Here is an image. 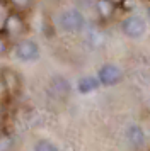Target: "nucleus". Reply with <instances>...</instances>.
Wrapping results in <instances>:
<instances>
[{
    "label": "nucleus",
    "instance_id": "obj_12",
    "mask_svg": "<svg viewBox=\"0 0 150 151\" xmlns=\"http://www.w3.org/2000/svg\"><path fill=\"white\" fill-rule=\"evenodd\" d=\"M14 148V137L10 134H0V151H10Z\"/></svg>",
    "mask_w": 150,
    "mask_h": 151
},
{
    "label": "nucleus",
    "instance_id": "obj_7",
    "mask_svg": "<svg viewBox=\"0 0 150 151\" xmlns=\"http://www.w3.org/2000/svg\"><path fill=\"white\" fill-rule=\"evenodd\" d=\"M126 139H128V143L131 144L133 148H140V146H143V143H145V132H143V129L140 126L133 124V126H130L128 131H126Z\"/></svg>",
    "mask_w": 150,
    "mask_h": 151
},
{
    "label": "nucleus",
    "instance_id": "obj_13",
    "mask_svg": "<svg viewBox=\"0 0 150 151\" xmlns=\"http://www.w3.org/2000/svg\"><path fill=\"white\" fill-rule=\"evenodd\" d=\"M10 51V37L5 32H0V56H5Z\"/></svg>",
    "mask_w": 150,
    "mask_h": 151
},
{
    "label": "nucleus",
    "instance_id": "obj_1",
    "mask_svg": "<svg viewBox=\"0 0 150 151\" xmlns=\"http://www.w3.org/2000/svg\"><path fill=\"white\" fill-rule=\"evenodd\" d=\"M58 24H60V27L63 31H67V32H79L84 29L85 26V17L82 15V12L79 10H65V12H61L60 19H58Z\"/></svg>",
    "mask_w": 150,
    "mask_h": 151
},
{
    "label": "nucleus",
    "instance_id": "obj_9",
    "mask_svg": "<svg viewBox=\"0 0 150 151\" xmlns=\"http://www.w3.org/2000/svg\"><path fill=\"white\" fill-rule=\"evenodd\" d=\"M101 83H99V80H97V76H84V78H80L79 80V83H77V88H79V92L80 93H90V92H94L97 87H99Z\"/></svg>",
    "mask_w": 150,
    "mask_h": 151
},
{
    "label": "nucleus",
    "instance_id": "obj_11",
    "mask_svg": "<svg viewBox=\"0 0 150 151\" xmlns=\"http://www.w3.org/2000/svg\"><path fill=\"white\" fill-rule=\"evenodd\" d=\"M34 151H60L56 146H55L51 141H46V139H39L38 143L34 144Z\"/></svg>",
    "mask_w": 150,
    "mask_h": 151
},
{
    "label": "nucleus",
    "instance_id": "obj_3",
    "mask_svg": "<svg viewBox=\"0 0 150 151\" xmlns=\"http://www.w3.org/2000/svg\"><path fill=\"white\" fill-rule=\"evenodd\" d=\"M123 78V71L116 65H102L97 71V80L104 87H113L118 85Z\"/></svg>",
    "mask_w": 150,
    "mask_h": 151
},
{
    "label": "nucleus",
    "instance_id": "obj_8",
    "mask_svg": "<svg viewBox=\"0 0 150 151\" xmlns=\"http://www.w3.org/2000/svg\"><path fill=\"white\" fill-rule=\"evenodd\" d=\"M95 10L101 19H109L114 14L116 5L113 0H95Z\"/></svg>",
    "mask_w": 150,
    "mask_h": 151
},
{
    "label": "nucleus",
    "instance_id": "obj_15",
    "mask_svg": "<svg viewBox=\"0 0 150 151\" xmlns=\"http://www.w3.org/2000/svg\"><path fill=\"white\" fill-rule=\"evenodd\" d=\"M2 117H4V114H2V107H0V124H2Z\"/></svg>",
    "mask_w": 150,
    "mask_h": 151
},
{
    "label": "nucleus",
    "instance_id": "obj_10",
    "mask_svg": "<svg viewBox=\"0 0 150 151\" xmlns=\"http://www.w3.org/2000/svg\"><path fill=\"white\" fill-rule=\"evenodd\" d=\"M51 87L55 88V93L60 95V97H65L68 93V90H70V85L63 78H55L53 83H51Z\"/></svg>",
    "mask_w": 150,
    "mask_h": 151
},
{
    "label": "nucleus",
    "instance_id": "obj_14",
    "mask_svg": "<svg viewBox=\"0 0 150 151\" xmlns=\"http://www.w3.org/2000/svg\"><path fill=\"white\" fill-rule=\"evenodd\" d=\"M10 4H12L17 10H24V9H27L31 5V0H10Z\"/></svg>",
    "mask_w": 150,
    "mask_h": 151
},
{
    "label": "nucleus",
    "instance_id": "obj_6",
    "mask_svg": "<svg viewBox=\"0 0 150 151\" xmlns=\"http://www.w3.org/2000/svg\"><path fill=\"white\" fill-rule=\"evenodd\" d=\"M26 31V22L20 17L19 14H9L5 17V22H4V32H5L9 37H19L22 32Z\"/></svg>",
    "mask_w": 150,
    "mask_h": 151
},
{
    "label": "nucleus",
    "instance_id": "obj_5",
    "mask_svg": "<svg viewBox=\"0 0 150 151\" xmlns=\"http://www.w3.org/2000/svg\"><path fill=\"white\" fill-rule=\"evenodd\" d=\"M0 82H2V87L9 95H17V92L20 90V76L17 71H14L12 68H2L0 71Z\"/></svg>",
    "mask_w": 150,
    "mask_h": 151
},
{
    "label": "nucleus",
    "instance_id": "obj_16",
    "mask_svg": "<svg viewBox=\"0 0 150 151\" xmlns=\"http://www.w3.org/2000/svg\"><path fill=\"white\" fill-rule=\"evenodd\" d=\"M147 14H149V19H150V7H149V10H147Z\"/></svg>",
    "mask_w": 150,
    "mask_h": 151
},
{
    "label": "nucleus",
    "instance_id": "obj_2",
    "mask_svg": "<svg viewBox=\"0 0 150 151\" xmlns=\"http://www.w3.org/2000/svg\"><path fill=\"white\" fill-rule=\"evenodd\" d=\"M121 31L131 39H140L145 34V21L138 15H130L121 22Z\"/></svg>",
    "mask_w": 150,
    "mask_h": 151
},
{
    "label": "nucleus",
    "instance_id": "obj_4",
    "mask_svg": "<svg viewBox=\"0 0 150 151\" xmlns=\"http://www.w3.org/2000/svg\"><path fill=\"white\" fill-rule=\"evenodd\" d=\"M15 56L20 61H34L39 58V46L33 39H22L15 44Z\"/></svg>",
    "mask_w": 150,
    "mask_h": 151
}]
</instances>
